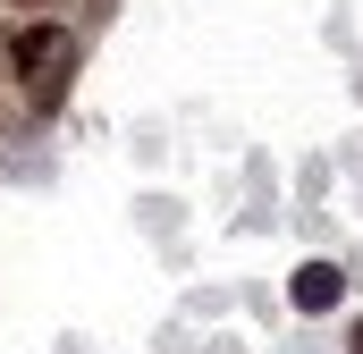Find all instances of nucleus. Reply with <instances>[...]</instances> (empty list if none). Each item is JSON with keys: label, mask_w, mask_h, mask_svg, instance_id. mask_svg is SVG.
<instances>
[{"label": "nucleus", "mask_w": 363, "mask_h": 354, "mask_svg": "<svg viewBox=\"0 0 363 354\" xmlns=\"http://www.w3.org/2000/svg\"><path fill=\"white\" fill-rule=\"evenodd\" d=\"M17 8H43V0H17Z\"/></svg>", "instance_id": "nucleus-4"}, {"label": "nucleus", "mask_w": 363, "mask_h": 354, "mask_svg": "<svg viewBox=\"0 0 363 354\" xmlns=\"http://www.w3.org/2000/svg\"><path fill=\"white\" fill-rule=\"evenodd\" d=\"M296 304H304V312H330V304H338V270H330V262H304V270H296Z\"/></svg>", "instance_id": "nucleus-2"}, {"label": "nucleus", "mask_w": 363, "mask_h": 354, "mask_svg": "<svg viewBox=\"0 0 363 354\" xmlns=\"http://www.w3.org/2000/svg\"><path fill=\"white\" fill-rule=\"evenodd\" d=\"M347 346H355V354H363V321H355V338H347Z\"/></svg>", "instance_id": "nucleus-3"}, {"label": "nucleus", "mask_w": 363, "mask_h": 354, "mask_svg": "<svg viewBox=\"0 0 363 354\" xmlns=\"http://www.w3.org/2000/svg\"><path fill=\"white\" fill-rule=\"evenodd\" d=\"M9 59H17V76H26L34 101H60V85H68V34L60 25H26L9 42Z\"/></svg>", "instance_id": "nucleus-1"}]
</instances>
